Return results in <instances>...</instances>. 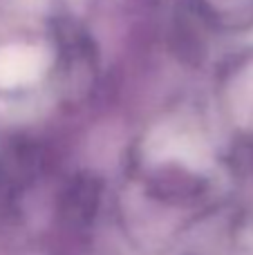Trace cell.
Wrapping results in <instances>:
<instances>
[{"label": "cell", "instance_id": "obj_1", "mask_svg": "<svg viewBox=\"0 0 253 255\" xmlns=\"http://www.w3.org/2000/svg\"><path fill=\"white\" fill-rule=\"evenodd\" d=\"M45 52L27 45L0 49V88H18L36 81L45 70Z\"/></svg>", "mask_w": 253, "mask_h": 255}]
</instances>
